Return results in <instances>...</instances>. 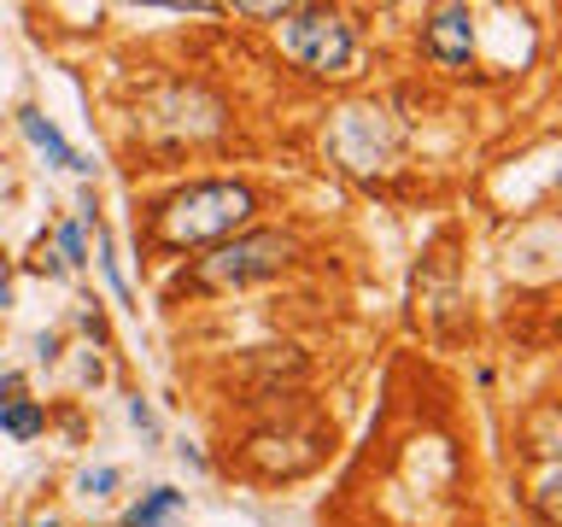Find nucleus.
Masks as SVG:
<instances>
[{"instance_id": "10", "label": "nucleus", "mask_w": 562, "mask_h": 527, "mask_svg": "<svg viewBox=\"0 0 562 527\" xmlns=\"http://www.w3.org/2000/svg\"><path fill=\"white\" fill-rule=\"evenodd\" d=\"M106 486H117V469H94V474H82V492H89V499H94V492H106Z\"/></svg>"}, {"instance_id": "1", "label": "nucleus", "mask_w": 562, "mask_h": 527, "mask_svg": "<svg viewBox=\"0 0 562 527\" xmlns=\"http://www.w3.org/2000/svg\"><path fill=\"white\" fill-rule=\"evenodd\" d=\"M259 199L246 182H187L182 194H170L159 206V234L164 247H206V241H229L234 229L252 224Z\"/></svg>"}, {"instance_id": "4", "label": "nucleus", "mask_w": 562, "mask_h": 527, "mask_svg": "<svg viewBox=\"0 0 562 527\" xmlns=\"http://www.w3.org/2000/svg\"><path fill=\"white\" fill-rule=\"evenodd\" d=\"M422 47H428L434 65H446V71H463L469 54H474V12H469V7L434 12L428 30H422Z\"/></svg>"}, {"instance_id": "8", "label": "nucleus", "mask_w": 562, "mask_h": 527, "mask_svg": "<svg viewBox=\"0 0 562 527\" xmlns=\"http://www.w3.org/2000/svg\"><path fill=\"white\" fill-rule=\"evenodd\" d=\"M534 509L544 527H562V469H544L539 486H534Z\"/></svg>"}, {"instance_id": "9", "label": "nucleus", "mask_w": 562, "mask_h": 527, "mask_svg": "<svg viewBox=\"0 0 562 527\" xmlns=\"http://www.w3.org/2000/svg\"><path fill=\"white\" fill-rule=\"evenodd\" d=\"M59 252H65V264H89V241H82V224H65V229H59Z\"/></svg>"}, {"instance_id": "2", "label": "nucleus", "mask_w": 562, "mask_h": 527, "mask_svg": "<svg viewBox=\"0 0 562 527\" xmlns=\"http://www.w3.org/2000/svg\"><path fill=\"white\" fill-rule=\"evenodd\" d=\"M282 47L311 77H352L357 65V30L346 12H329V7L282 12Z\"/></svg>"}, {"instance_id": "3", "label": "nucleus", "mask_w": 562, "mask_h": 527, "mask_svg": "<svg viewBox=\"0 0 562 527\" xmlns=\"http://www.w3.org/2000/svg\"><path fill=\"white\" fill-rule=\"evenodd\" d=\"M287 259H294V241H287V234H276V229L241 234V241H223L211 259H199L194 282H199V287H246V282L276 276Z\"/></svg>"}, {"instance_id": "7", "label": "nucleus", "mask_w": 562, "mask_h": 527, "mask_svg": "<svg viewBox=\"0 0 562 527\" xmlns=\"http://www.w3.org/2000/svg\"><path fill=\"white\" fill-rule=\"evenodd\" d=\"M0 434H12V439H36V434H42V404H36V399L0 404Z\"/></svg>"}, {"instance_id": "13", "label": "nucleus", "mask_w": 562, "mask_h": 527, "mask_svg": "<svg viewBox=\"0 0 562 527\" xmlns=\"http://www.w3.org/2000/svg\"><path fill=\"white\" fill-rule=\"evenodd\" d=\"M30 527H65V522H54V516H47V522H30Z\"/></svg>"}, {"instance_id": "12", "label": "nucleus", "mask_w": 562, "mask_h": 527, "mask_svg": "<svg viewBox=\"0 0 562 527\" xmlns=\"http://www.w3.org/2000/svg\"><path fill=\"white\" fill-rule=\"evenodd\" d=\"M0 305H12V282H7V270H0Z\"/></svg>"}, {"instance_id": "11", "label": "nucleus", "mask_w": 562, "mask_h": 527, "mask_svg": "<svg viewBox=\"0 0 562 527\" xmlns=\"http://www.w3.org/2000/svg\"><path fill=\"white\" fill-rule=\"evenodd\" d=\"M129 422H135V428H141V434H159V422H152V411H147V404H141V399H135V404H129Z\"/></svg>"}, {"instance_id": "5", "label": "nucleus", "mask_w": 562, "mask_h": 527, "mask_svg": "<svg viewBox=\"0 0 562 527\" xmlns=\"http://www.w3.org/2000/svg\"><path fill=\"white\" fill-rule=\"evenodd\" d=\"M19 124H24V135H30V141H36V147H42L59 170H71V176H89V170H94V164L82 159V152H77L71 141H65V135H59L54 124H47L42 112H19Z\"/></svg>"}, {"instance_id": "6", "label": "nucleus", "mask_w": 562, "mask_h": 527, "mask_svg": "<svg viewBox=\"0 0 562 527\" xmlns=\"http://www.w3.org/2000/svg\"><path fill=\"white\" fill-rule=\"evenodd\" d=\"M176 516H182V492L176 486H152L147 499L124 516V527H170Z\"/></svg>"}]
</instances>
